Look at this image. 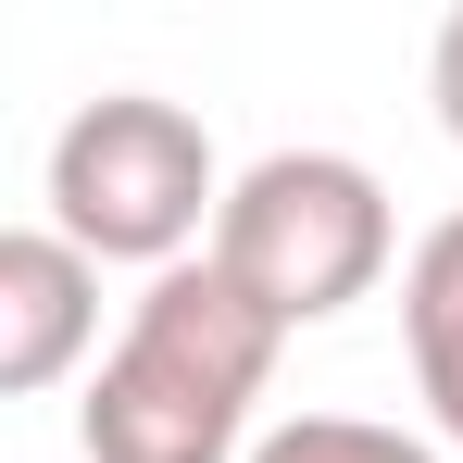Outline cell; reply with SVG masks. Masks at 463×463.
Instances as JSON below:
<instances>
[{
  "mask_svg": "<svg viewBox=\"0 0 463 463\" xmlns=\"http://www.w3.org/2000/svg\"><path fill=\"white\" fill-rule=\"evenodd\" d=\"M276 351H288V326L213 250L175 263V276H151L126 301L113 351L88 364L76 451L88 463H250V439H263L250 413L276 388Z\"/></svg>",
  "mask_w": 463,
  "mask_h": 463,
  "instance_id": "6da1fadb",
  "label": "cell"
},
{
  "mask_svg": "<svg viewBox=\"0 0 463 463\" xmlns=\"http://www.w3.org/2000/svg\"><path fill=\"white\" fill-rule=\"evenodd\" d=\"M226 163L201 138V113L188 100H163V88H100L63 113V138L38 163V201H51V226L76 238L88 263H138V276H175V263H201L213 226H226Z\"/></svg>",
  "mask_w": 463,
  "mask_h": 463,
  "instance_id": "7a4b0ae2",
  "label": "cell"
},
{
  "mask_svg": "<svg viewBox=\"0 0 463 463\" xmlns=\"http://www.w3.org/2000/svg\"><path fill=\"white\" fill-rule=\"evenodd\" d=\"M213 263L301 338V326H338L351 301H376L388 263H413V250H401V213H388L376 163H351V151H263V163H238V188H226Z\"/></svg>",
  "mask_w": 463,
  "mask_h": 463,
  "instance_id": "3957f363",
  "label": "cell"
},
{
  "mask_svg": "<svg viewBox=\"0 0 463 463\" xmlns=\"http://www.w3.org/2000/svg\"><path fill=\"white\" fill-rule=\"evenodd\" d=\"M88 351H100V263L38 213V226L0 238V388L38 401V388L76 376Z\"/></svg>",
  "mask_w": 463,
  "mask_h": 463,
  "instance_id": "277c9868",
  "label": "cell"
},
{
  "mask_svg": "<svg viewBox=\"0 0 463 463\" xmlns=\"http://www.w3.org/2000/svg\"><path fill=\"white\" fill-rule=\"evenodd\" d=\"M401 351H413L426 426L463 451V213H439L413 238V263H401Z\"/></svg>",
  "mask_w": 463,
  "mask_h": 463,
  "instance_id": "5b68a950",
  "label": "cell"
},
{
  "mask_svg": "<svg viewBox=\"0 0 463 463\" xmlns=\"http://www.w3.org/2000/svg\"><path fill=\"white\" fill-rule=\"evenodd\" d=\"M250 463H439V439L376 426V413H288V426L250 439Z\"/></svg>",
  "mask_w": 463,
  "mask_h": 463,
  "instance_id": "8992f818",
  "label": "cell"
},
{
  "mask_svg": "<svg viewBox=\"0 0 463 463\" xmlns=\"http://www.w3.org/2000/svg\"><path fill=\"white\" fill-rule=\"evenodd\" d=\"M426 100H439V126H451V151H463V13L439 25V51H426Z\"/></svg>",
  "mask_w": 463,
  "mask_h": 463,
  "instance_id": "52a82bcc",
  "label": "cell"
}]
</instances>
